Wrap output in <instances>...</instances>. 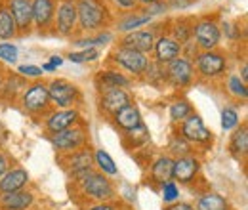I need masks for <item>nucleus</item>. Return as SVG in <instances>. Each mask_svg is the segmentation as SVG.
Instances as JSON below:
<instances>
[{"label":"nucleus","mask_w":248,"mask_h":210,"mask_svg":"<svg viewBox=\"0 0 248 210\" xmlns=\"http://www.w3.org/2000/svg\"><path fill=\"white\" fill-rule=\"evenodd\" d=\"M78 23L84 31L99 29L107 21V8L101 0H78L77 2Z\"/></svg>","instance_id":"1"},{"label":"nucleus","mask_w":248,"mask_h":210,"mask_svg":"<svg viewBox=\"0 0 248 210\" xmlns=\"http://www.w3.org/2000/svg\"><path fill=\"white\" fill-rule=\"evenodd\" d=\"M82 185H84V191L95 199V201H109L115 197V189H113V183L111 180H107L103 174H97V172H88L86 176H82Z\"/></svg>","instance_id":"2"},{"label":"nucleus","mask_w":248,"mask_h":210,"mask_svg":"<svg viewBox=\"0 0 248 210\" xmlns=\"http://www.w3.org/2000/svg\"><path fill=\"white\" fill-rule=\"evenodd\" d=\"M48 96H50V101H54L60 107L67 109L78 99V88L73 82L65 81V79H56L48 86Z\"/></svg>","instance_id":"3"},{"label":"nucleus","mask_w":248,"mask_h":210,"mask_svg":"<svg viewBox=\"0 0 248 210\" xmlns=\"http://www.w3.org/2000/svg\"><path fill=\"white\" fill-rule=\"evenodd\" d=\"M115 61L119 65H123L126 71L134 73V75H141L145 73L147 65H149V60L145 58V54L138 52V50H132V48H126V46H121L115 54H113Z\"/></svg>","instance_id":"4"},{"label":"nucleus","mask_w":248,"mask_h":210,"mask_svg":"<svg viewBox=\"0 0 248 210\" xmlns=\"http://www.w3.org/2000/svg\"><path fill=\"white\" fill-rule=\"evenodd\" d=\"M193 36H195L197 44L208 52V50L216 48L217 44H219L221 32H219V27H217L214 21L202 19V21H199V23L193 27Z\"/></svg>","instance_id":"5"},{"label":"nucleus","mask_w":248,"mask_h":210,"mask_svg":"<svg viewBox=\"0 0 248 210\" xmlns=\"http://www.w3.org/2000/svg\"><path fill=\"white\" fill-rule=\"evenodd\" d=\"M50 103V96H48V86L36 82L27 88V92L23 94V107L31 113H38L44 111Z\"/></svg>","instance_id":"6"},{"label":"nucleus","mask_w":248,"mask_h":210,"mask_svg":"<svg viewBox=\"0 0 248 210\" xmlns=\"http://www.w3.org/2000/svg\"><path fill=\"white\" fill-rule=\"evenodd\" d=\"M182 138H186L187 142L201 144V142H208L210 140V132L206 130L204 122L199 115H189L184 120V126H182Z\"/></svg>","instance_id":"7"},{"label":"nucleus","mask_w":248,"mask_h":210,"mask_svg":"<svg viewBox=\"0 0 248 210\" xmlns=\"http://www.w3.org/2000/svg\"><path fill=\"white\" fill-rule=\"evenodd\" d=\"M54 147L60 151H71L78 149L84 144V132L78 128H65L62 132H56L52 136Z\"/></svg>","instance_id":"8"},{"label":"nucleus","mask_w":248,"mask_h":210,"mask_svg":"<svg viewBox=\"0 0 248 210\" xmlns=\"http://www.w3.org/2000/svg\"><path fill=\"white\" fill-rule=\"evenodd\" d=\"M197 67H199V71H201L204 77H217V75H221L223 69H225V58H223L221 54H217V52L208 50V52H204V54L199 56Z\"/></svg>","instance_id":"9"},{"label":"nucleus","mask_w":248,"mask_h":210,"mask_svg":"<svg viewBox=\"0 0 248 210\" xmlns=\"http://www.w3.org/2000/svg\"><path fill=\"white\" fill-rule=\"evenodd\" d=\"M8 10L17 25V31L29 29L32 23V0H10Z\"/></svg>","instance_id":"10"},{"label":"nucleus","mask_w":248,"mask_h":210,"mask_svg":"<svg viewBox=\"0 0 248 210\" xmlns=\"http://www.w3.org/2000/svg\"><path fill=\"white\" fill-rule=\"evenodd\" d=\"M78 21L77 16V4L73 0H63L58 6V31L62 34H71Z\"/></svg>","instance_id":"11"},{"label":"nucleus","mask_w":248,"mask_h":210,"mask_svg":"<svg viewBox=\"0 0 248 210\" xmlns=\"http://www.w3.org/2000/svg\"><path fill=\"white\" fill-rule=\"evenodd\" d=\"M123 46L147 54L155 48V34L151 31H132L123 40Z\"/></svg>","instance_id":"12"},{"label":"nucleus","mask_w":248,"mask_h":210,"mask_svg":"<svg viewBox=\"0 0 248 210\" xmlns=\"http://www.w3.org/2000/svg\"><path fill=\"white\" fill-rule=\"evenodd\" d=\"M153 50H155L158 63H170V61H174L182 54V44L176 38L160 36L158 40H155V48Z\"/></svg>","instance_id":"13"},{"label":"nucleus","mask_w":248,"mask_h":210,"mask_svg":"<svg viewBox=\"0 0 248 210\" xmlns=\"http://www.w3.org/2000/svg\"><path fill=\"white\" fill-rule=\"evenodd\" d=\"M199 172V161L195 157H180L178 161H174V168H172V178L180 181V183H189L195 178V174Z\"/></svg>","instance_id":"14"},{"label":"nucleus","mask_w":248,"mask_h":210,"mask_svg":"<svg viewBox=\"0 0 248 210\" xmlns=\"http://www.w3.org/2000/svg\"><path fill=\"white\" fill-rule=\"evenodd\" d=\"M166 77H170V81L174 84H187L191 79H193V67L191 63L184 58H176L174 61L168 63V69H166Z\"/></svg>","instance_id":"15"},{"label":"nucleus","mask_w":248,"mask_h":210,"mask_svg":"<svg viewBox=\"0 0 248 210\" xmlns=\"http://www.w3.org/2000/svg\"><path fill=\"white\" fill-rule=\"evenodd\" d=\"M32 201H34L32 193L23 191V189L12 191V193H2V197H0V205L4 210H25L31 207Z\"/></svg>","instance_id":"16"},{"label":"nucleus","mask_w":248,"mask_h":210,"mask_svg":"<svg viewBox=\"0 0 248 210\" xmlns=\"http://www.w3.org/2000/svg\"><path fill=\"white\" fill-rule=\"evenodd\" d=\"M77 120H78V111L77 109H62V111H56L48 117L46 126L52 134H56V132H62L65 128H71Z\"/></svg>","instance_id":"17"},{"label":"nucleus","mask_w":248,"mask_h":210,"mask_svg":"<svg viewBox=\"0 0 248 210\" xmlns=\"http://www.w3.org/2000/svg\"><path fill=\"white\" fill-rule=\"evenodd\" d=\"M29 181V172L23 168H14L10 172H6L0 180V193H12V191H19L27 185Z\"/></svg>","instance_id":"18"},{"label":"nucleus","mask_w":248,"mask_h":210,"mask_svg":"<svg viewBox=\"0 0 248 210\" xmlns=\"http://www.w3.org/2000/svg\"><path fill=\"white\" fill-rule=\"evenodd\" d=\"M126 105H130V96L123 88H113V90L103 92L101 96V107L109 113H119Z\"/></svg>","instance_id":"19"},{"label":"nucleus","mask_w":248,"mask_h":210,"mask_svg":"<svg viewBox=\"0 0 248 210\" xmlns=\"http://www.w3.org/2000/svg\"><path fill=\"white\" fill-rule=\"evenodd\" d=\"M56 14V4L54 0H32V21L36 27H48L50 21L54 19Z\"/></svg>","instance_id":"20"},{"label":"nucleus","mask_w":248,"mask_h":210,"mask_svg":"<svg viewBox=\"0 0 248 210\" xmlns=\"http://www.w3.org/2000/svg\"><path fill=\"white\" fill-rule=\"evenodd\" d=\"M115 120H117V124H119L121 128L128 130V132L134 130V128H138L140 124H143L138 107H134V105H126L119 113H115Z\"/></svg>","instance_id":"21"},{"label":"nucleus","mask_w":248,"mask_h":210,"mask_svg":"<svg viewBox=\"0 0 248 210\" xmlns=\"http://www.w3.org/2000/svg\"><path fill=\"white\" fill-rule=\"evenodd\" d=\"M128 84H130V81L124 75L117 73V71H105V73H101L97 77V86L103 92L113 90V88H124Z\"/></svg>","instance_id":"22"},{"label":"nucleus","mask_w":248,"mask_h":210,"mask_svg":"<svg viewBox=\"0 0 248 210\" xmlns=\"http://www.w3.org/2000/svg\"><path fill=\"white\" fill-rule=\"evenodd\" d=\"M172 168H174V161L170 157H160L151 168V176L156 183H166L172 178Z\"/></svg>","instance_id":"23"},{"label":"nucleus","mask_w":248,"mask_h":210,"mask_svg":"<svg viewBox=\"0 0 248 210\" xmlns=\"http://www.w3.org/2000/svg\"><path fill=\"white\" fill-rule=\"evenodd\" d=\"M71 170H73V174H77V176H86L88 172H90V168H92V155H90V151H77L73 157H71Z\"/></svg>","instance_id":"24"},{"label":"nucleus","mask_w":248,"mask_h":210,"mask_svg":"<svg viewBox=\"0 0 248 210\" xmlns=\"http://www.w3.org/2000/svg\"><path fill=\"white\" fill-rule=\"evenodd\" d=\"M16 34H17V25H16L10 10L0 8V38L8 40V38H14Z\"/></svg>","instance_id":"25"},{"label":"nucleus","mask_w":248,"mask_h":210,"mask_svg":"<svg viewBox=\"0 0 248 210\" xmlns=\"http://www.w3.org/2000/svg\"><path fill=\"white\" fill-rule=\"evenodd\" d=\"M93 159H95V164H97V168L101 170V174L115 176V174L119 172V168H117L115 161L109 157V153H107V151L97 149V151H95V155H93Z\"/></svg>","instance_id":"26"},{"label":"nucleus","mask_w":248,"mask_h":210,"mask_svg":"<svg viewBox=\"0 0 248 210\" xmlns=\"http://www.w3.org/2000/svg\"><path fill=\"white\" fill-rule=\"evenodd\" d=\"M197 210H227V203H225V199L221 195L208 193V195L199 199Z\"/></svg>","instance_id":"27"},{"label":"nucleus","mask_w":248,"mask_h":210,"mask_svg":"<svg viewBox=\"0 0 248 210\" xmlns=\"http://www.w3.org/2000/svg\"><path fill=\"white\" fill-rule=\"evenodd\" d=\"M229 149L233 151L235 155H247L248 151V132H247V126L239 128L233 138H231V144H229Z\"/></svg>","instance_id":"28"},{"label":"nucleus","mask_w":248,"mask_h":210,"mask_svg":"<svg viewBox=\"0 0 248 210\" xmlns=\"http://www.w3.org/2000/svg\"><path fill=\"white\" fill-rule=\"evenodd\" d=\"M227 88H229V92H231L233 96L247 99V96H248L247 82H245V81H241V77H237V75L229 77V81H227Z\"/></svg>","instance_id":"29"},{"label":"nucleus","mask_w":248,"mask_h":210,"mask_svg":"<svg viewBox=\"0 0 248 210\" xmlns=\"http://www.w3.org/2000/svg\"><path fill=\"white\" fill-rule=\"evenodd\" d=\"M191 115V105L187 101H176L170 107V119L172 120H186Z\"/></svg>","instance_id":"30"},{"label":"nucleus","mask_w":248,"mask_h":210,"mask_svg":"<svg viewBox=\"0 0 248 210\" xmlns=\"http://www.w3.org/2000/svg\"><path fill=\"white\" fill-rule=\"evenodd\" d=\"M149 21H151V16H149V14H145V16H132V17L124 19L119 29L134 31V29H138V27H141V25H145V23H149Z\"/></svg>","instance_id":"31"},{"label":"nucleus","mask_w":248,"mask_h":210,"mask_svg":"<svg viewBox=\"0 0 248 210\" xmlns=\"http://www.w3.org/2000/svg\"><path fill=\"white\" fill-rule=\"evenodd\" d=\"M99 58V52L93 50V48H88V50H82V52H71L69 54V60L73 63H86V61H93Z\"/></svg>","instance_id":"32"},{"label":"nucleus","mask_w":248,"mask_h":210,"mask_svg":"<svg viewBox=\"0 0 248 210\" xmlns=\"http://www.w3.org/2000/svg\"><path fill=\"white\" fill-rule=\"evenodd\" d=\"M237 124H239V115H237V111L231 109V107H225V109L221 111V128H223V130H231V128H235Z\"/></svg>","instance_id":"33"},{"label":"nucleus","mask_w":248,"mask_h":210,"mask_svg":"<svg viewBox=\"0 0 248 210\" xmlns=\"http://www.w3.org/2000/svg\"><path fill=\"white\" fill-rule=\"evenodd\" d=\"M0 60L14 63L17 60V48L12 42H0Z\"/></svg>","instance_id":"34"},{"label":"nucleus","mask_w":248,"mask_h":210,"mask_svg":"<svg viewBox=\"0 0 248 210\" xmlns=\"http://www.w3.org/2000/svg\"><path fill=\"white\" fill-rule=\"evenodd\" d=\"M178 197H180V191H178V185L174 181L162 183V199H164V203H174V201H178Z\"/></svg>","instance_id":"35"},{"label":"nucleus","mask_w":248,"mask_h":210,"mask_svg":"<svg viewBox=\"0 0 248 210\" xmlns=\"http://www.w3.org/2000/svg\"><path fill=\"white\" fill-rule=\"evenodd\" d=\"M170 151L176 153V155L186 157L187 153H189V144H187V140L186 138H174L172 144H170Z\"/></svg>","instance_id":"36"},{"label":"nucleus","mask_w":248,"mask_h":210,"mask_svg":"<svg viewBox=\"0 0 248 210\" xmlns=\"http://www.w3.org/2000/svg\"><path fill=\"white\" fill-rule=\"evenodd\" d=\"M17 73L21 77H27V79H38L42 75V69L36 67V65H19L17 67Z\"/></svg>","instance_id":"37"},{"label":"nucleus","mask_w":248,"mask_h":210,"mask_svg":"<svg viewBox=\"0 0 248 210\" xmlns=\"http://www.w3.org/2000/svg\"><path fill=\"white\" fill-rule=\"evenodd\" d=\"M113 36L109 34V32H105V34H99V36H95V38H90V40H78L77 44L78 46H93V44H107L109 40H111Z\"/></svg>","instance_id":"38"},{"label":"nucleus","mask_w":248,"mask_h":210,"mask_svg":"<svg viewBox=\"0 0 248 210\" xmlns=\"http://www.w3.org/2000/svg\"><path fill=\"white\" fill-rule=\"evenodd\" d=\"M113 2H115L119 8H124V10H132V8L138 4L136 0H113Z\"/></svg>","instance_id":"39"},{"label":"nucleus","mask_w":248,"mask_h":210,"mask_svg":"<svg viewBox=\"0 0 248 210\" xmlns=\"http://www.w3.org/2000/svg\"><path fill=\"white\" fill-rule=\"evenodd\" d=\"M164 210H195L191 205H187V203H174V205H170L168 209Z\"/></svg>","instance_id":"40"},{"label":"nucleus","mask_w":248,"mask_h":210,"mask_svg":"<svg viewBox=\"0 0 248 210\" xmlns=\"http://www.w3.org/2000/svg\"><path fill=\"white\" fill-rule=\"evenodd\" d=\"M6 170H8V161H6V157L0 153V178L6 174Z\"/></svg>","instance_id":"41"},{"label":"nucleus","mask_w":248,"mask_h":210,"mask_svg":"<svg viewBox=\"0 0 248 210\" xmlns=\"http://www.w3.org/2000/svg\"><path fill=\"white\" fill-rule=\"evenodd\" d=\"M88 210H117L113 205H97V207H92V209Z\"/></svg>","instance_id":"42"},{"label":"nucleus","mask_w":248,"mask_h":210,"mask_svg":"<svg viewBox=\"0 0 248 210\" xmlns=\"http://www.w3.org/2000/svg\"><path fill=\"white\" fill-rule=\"evenodd\" d=\"M50 63H52V65H56V67H60V65L63 63V58H60V56H52Z\"/></svg>","instance_id":"43"},{"label":"nucleus","mask_w":248,"mask_h":210,"mask_svg":"<svg viewBox=\"0 0 248 210\" xmlns=\"http://www.w3.org/2000/svg\"><path fill=\"white\" fill-rule=\"evenodd\" d=\"M56 69H58V67H56V65H52V63H50V61H48V63H44V65H42V71H56Z\"/></svg>","instance_id":"44"},{"label":"nucleus","mask_w":248,"mask_h":210,"mask_svg":"<svg viewBox=\"0 0 248 210\" xmlns=\"http://www.w3.org/2000/svg\"><path fill=\"white\" fill-rule=\"evenodd\" d=\"M136 2H141V4H149V6H151V4H155L158 0H136Z\"/></svg>","instance_id":"45"},{"label":"nucleus","mask_w":248,"mask_h":210,"mask_svg":"<svg viewBox=\"0 0 248 210\" xmlns=\"http://www.w3.org/2000/svg\"><path fill=\"white\" fill-rule=\"evenodd\" d=\"M0 88H2V79H0Z\"/></svg>","instance_id":"46"},{"label":"nucleus","mask_w":248,"mask_h":210,"mask_svg":"<svg viewBox=\"0 0 248 210\" xmlns=\"http://www.w3.org/2000/svg\"><path fill=\"white\" fill-rule=\"evenodd\" d=\"M0 4H2V2H0ZM0 8H2V6H0Z\"/></svg>","instance_id":"47"}]
</instances>
